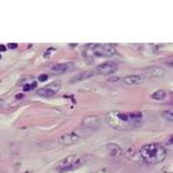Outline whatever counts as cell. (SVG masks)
<instances>
[{
	"instance_id": "ffe728a7",
	"label": "cell",
	"mask_w": 173,
	"mask_h": 173,
	"mask_svg": "<svg viewBox=\"0 0 173 173\" xmlns=\"http://www.w3.org/2000/svg\"><path fill=\"white\" fill-rule=\"evenodd\" d=\"M5 50H6V46H4V45H0V51H1V52H4Z\"/></svg>"
},
{
	"instance_id": "ba28073f",
	"label": "cell",
	"mask_w": 173,
	"mask_h": 173,
	"mask_svg": "<svg viewBox=\"0 0 173 173\" xmlns=\"http://www.w3.org/2000/svg\"><path fill=\"white\" fill-rule=\"evenodd\" d=\"M143 74L148 77H162L165 75V69L160 66H150L144 69Z\"/></svg>"
},
{
	"instance_id": "e0dca14e",
	"label": "cell",
	"mask_w": 173,
	"mask_h": 173,
	"mask_svg": "<svg viewBox=\"0 0 173 173\" xmlns=\"http://www.w3.org/2000/svg\"><path fill=\"white\" fill-rule=\"evenodd\" d=\"M48 77H49V76H48L46 74H41L39 76H38V81H42V82H43V81H46Z\"/></svg>"
},
{
	"instance_id": "ac0fdd59",
	"label": "cell",
	"mask_w": 173,
	"mask_h": 173,
	"mask_svg": "<svg viewBox=\"0 0 173 173\" xmlns=\"http://www.w3.org/2000/svg\"><path fill=\"white\" fill-rule=\"evenodd\" d=\"M7 48H8V49H16V48H18V44H16V43H11V44L7 45Z\"/></svg>"
},
{
	"instance_id": "9a60e30c",
	"label": "cell",
	"mask_w": 173,
	"mask_h": 173,
	"mask_svg": "<svg viewBox=\"0 0 173 173\" xmlns=\"http://www.w3.org/2000/svg\"><path fill=\"white\" fill-rule=\"evenodd\" d=\"M162 114H163V117H164V119H165V120H167V121H170V123H172V121H173V111H172V109H170V110H167V111L163 112Z\"/></svg>"
},
{
	"instance_id": "44dd1931",
	"label": "cell",
	"mask_w": 173,
	"mask_h": 173,
	"mask_svg": "<svg viewBox=\"0 0 173 173\" xmlns=\"http://www.w3.org/2000/svg\"><path fill=\"white\" fill-rule=\"evenodd\" d=\"M0 58H1V55H0Z\"/></svg>"
},
{
	"instance_id": "5b68a950",
	"label": "cell",
	"mask_w": 173,
	"mask_h": 173,
	"mask_svg": "<svg viewBox=\"0 0 173 173\" xmlns=\"http://www.w3.org/2000/svg\"><path fill=\"white\" fill-rule=\"evenodd\" d=\"M81 165H82V159L77 155H71V156L66 157L65 159H62L58 164L57 170L60 171V172H65V171H69V170L76 169V167H78Z\"/></svg>"
},
{
	"instance_id": "52a82bcc",
	"label": "cell",
	"mask_w": 173,
	"mask_h": 173,
	"mask_svg": "<svg viewBox=\"0 0 173 173\" xmlns=\"http://www.w3.org/2000/svg\"><path fill=\"white\" fill-rule=\"evenodd\" d=\"M117 68L118 66L114 61H107L96 67V73L100 75H110L113 74L117 71Z\"/></svg>"
},
{
	"instance_id": "277c9868",
	"label": "cell",
	"mask_w": 173,
	"mask_h": 173,
	"mask_svg": "<svg viewBox=\"0 0 173 173\" xmlns=\"http://www.w3.org/2000/svg\"><path fill=\"white\" fill-rule=\"evenodd\" d=\"M88 49L91 51V54L96 57H112L116 54V46L112 44H92Z\"/></svg>"
},
{
	"instance_id": "8992f818",
	"label": "cell",
	"mask_w": 173,
	"mask_h": 173,
	"mask_svg": "<svg viewBox=\"0 0 173 173\" xmlns=\"http://www.w3.org/2000/svg\"><path fill=\"white\" fill-rule=\"evenodd\" d=\"M60 87H61V84L59 82L50 83L49 85L43 87L39 90H37V95L41 96V97H46V98L48 97H52L55 94H58V91L60 90Z\"/></svg>"
},
{
	"instance_id": "d6986e66",
	"label": "cell",
	"mask_w": 173,
	"mask_h": 173,
	"mask_svg": "<svg viewBox=\"0 0 173 173\" xmlns=\"http://www.w3.org/2000/svg\"><path fill=\"white\" fill-rule=\"evenodd\" d=\"M96 173H111V172H110V170H107V169H102V170L97 171Z\"/></svg>"
},
{
	"instance_id": "8fae6325",
	"label": "cell",
	"mask_w": 173,
	"mask_h": 173,
	"mask_svg": "<svg viewBox=\"0 0 173 173\" xmlns=\"http://www.w3.org/2000/svg\"><path fill=\"white\" fill-rule=\"evenodd\" d=\"M94 75L92 72H90V71H88V72H83V73H80V74H77L76 76H74L72 80H71V83H77V82H80V81H83V80H85V78H89V77H91Z\"/></svg>"
},
{
	"instance_id": "7a4b0ae2",
	"label": "cell",
	"mask_w": 173,
	"mask_h": 173,
	"mask_svg": "<svg viewBox=\"0 0 173 173\" xmlns=\"http://www.w3.org/2000/svg\"><path fill=\"white\" fill-rule=\"evenodd\" d=\"M140 156L144 163L155 165L162 163L166 158L167 150L159 143H149L140 149Z\"/></svg>"
},
{
	"instance_id": "30bf717a",
	"label": "cell",
	"mask_w": 173,
	"mask_h": 173,
	"mask_svg": "<svg viewBox=\"0 0 173 173\" xmlns=\"http://www.w3.org/2000/svg\"><path fill=\"white\" fill-rule=\"evenodd\" d=\"M143 80V76L142 75H128V76H125L123 78V82L125 84H128V85H135V84H139L141 83Z\"/></svg>"
},
{
	"instance_id": "9c48e42d",
	"label": "cell",
	"mask_w": 173,
	"mask_h": 173,
	"mask_svg": "<svg viewBox=\"0 0 173 173\" xmlns=\"http://www.w3.org/2000/svg\"><path fill=\"white\" fill-rule=\"evenodd\" d=\"M83 126H84V128H88V129H96L99 126L98 117H96V116L85 117V119L83 120Z\"/></svg>"
},
{
	"instance_id": "6da1fadb",
	"label": "cell",
	"mask_w": 173,
	"mask_h": 173,
	"mask_svg": "<svg viewBox=\"0 0 173 173\" xmlns=\"http://www.w3.org/2000/svg\"><path fill=\"white\" fill-rule=\"evenodd\" d=\"M144 119V114L141 112H119V111H110L105 116L106 124L110 127L118 130H127L134 127H137L142 124Z\"/></svg>"
},
{
	"instance_id": "2e32d148",
	"label": "cell",
	"mask_w": 173,
	"mask_h": 173,
	"mask_svg": "<svg viewBox=\"0 0 173 173\" xmlns=\"http://www.w3.org/2000/svg\"><path fill=\"white\" fill-rule=\"evenodd\" d=\"M35 87H36V82H34L32 84H25V85H23V90H25V91H29V90L34 89Z\"/></svg>"
},
{
	"instance_id": "5bb4252c",
	"label": "cell",
	"mask_w": 173,
	"mask_h": 173,
	"mask_svg": "<svg viewBox=\"0 0 173 173\" xmlns=\"http://www.w3.org/2000/svg\"><path fill=\"white\" fill-rule=\"evenodd\" d=\"M166 97V91L163 90V89H159V90H156L152 95H151V98L156 99V100H163Z\"/></svg>"
},
{
	"instance_id": "7c38bea8",
	"label": "cell",
	"mask_w": 173,
	"mask_h": 173,
	"mask_svg": "<svg viewBox=\"0 0 173 173\" xmlns=\"http://www.w3.org/2000/svg\"><path fill=\"white\" fill-rule=\"evenodd\" d=\"M107 152L110 156L112 157H116V156H119L121 153V149L118 144H114V143H111L107 146Z\"/></svg>"
},
{
	"instance_id": "3957f363",
	"label": "cell",
	"mask_w": 173,
	"mask_h": 173,
	"mask_svg": "<svg viewBox=\"0 0 173 173\" xmlns=\"http://www.w3.org/2000/svg\"><path fill=\"white\" fill-rule=\"evenodd\" d=\"M84 135H85V132L80 129V128H77L75 130H71V132H68L66 134H62L59 137L58 142H59V144L65 146V147L72 146V144H74L76 142H78L81 139H83Z\"/></svg>"
},
{
	"instance_id": "4fadbf2b",
	"label": "cell",
	"mask_w": 173,
	"mask_h": 173,
	"mask_svg": "<svg viewBox=\"0 0 173 173\" xmlns=\"http://www.w3.org/2000/svg\"><path fill=\"white\" fill-rule=\"evenodd\" d=\"M67 69H68L67 64H57V65H54V66L51 68V71H52L53 74H62V73H65Z\"/></svg>"
}]
</instances>
